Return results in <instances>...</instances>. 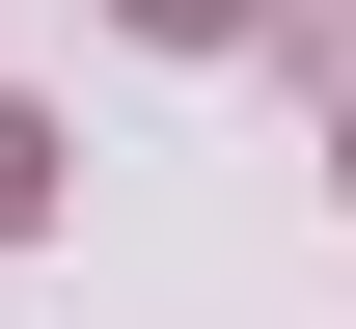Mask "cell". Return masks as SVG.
<instances>
[{
    "mask_svg": "<svg viewBox=\"0 0 356 329\" xmlns=\"http://www.w3.org/2000/svg\"><path fill=\"white\" fill-rule=\"evenodd\" d=\"M28 220H55V110H0V247H28Z\"/></svg>",
    "mask_w": 356,
    "mask_h": 329,
    "instance_id": "cell-1",
    "label": "cell"
},
{
    "mask_svg": "<svg viewBox=\"0 0 356 329\" xmlns=\"http://www.w3.org/2000/svg\"><path fill=\"white\" fill-rule=\"evenodd\" d=\"M137 28H247V0H137Z\"/></svg>",
    "mask_w": 356,
    "mask_h": 329,
    "instance_id": "cell-2",
    "label": "cell"
}]
</instances>
